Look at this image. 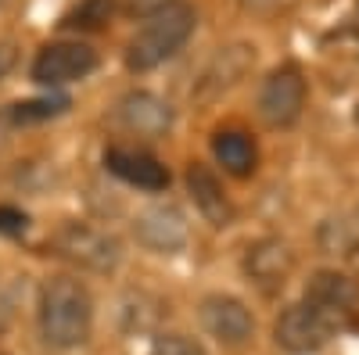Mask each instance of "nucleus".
<instances>
[{
	"mask_svg": "<svg viewBox=\"0 0 359 355\" xmlns=\"http://www.w3.org/2000/svg\"><path fill=\"white\" fill-rule=\"evenodd\" d=\"M338 334H341L338 323L327 316V312H320L316 305H309L306 298L287 305L277 316V323H273L277 344L284 351H291V355H313L323 344H331V337H338Z\"/></svg>",
	"mask_w": 359,
	"mask_h": 355,
	"instance_id": "nucleus-4",
	"label": "nucleus"
},
{
	"mask_svg": "<svg viewBox=\"0 0 359 355\" xmlns=\"http://www.w3.org/2000/svg\"><path fill=\"white\" fill-rule=\"evenodd\" d=\"M198 316H201V327L226 348H241L255 334V319L248 305L241 298H233V294H208V298H201Z\"/></svg>",
	"mask_w": 359,
	"mask_h": 355,
	"instance_id": "nucleus-9",
	"label": "nucleus"
},
{
	"mask_svg": "<svg viewBox=\"0 0 359 355\" xmlns=\"http://www.w3.org/2000/svg\"><path fill=\"white\" fill-rule=\"evenodd\" d=\"M133 237H137V244H144L147 251L176 255V251H184L187 237H191L187 216L180 212L172 201L147 204V209L137 212V219H133Z\"/></svg>",
	"mask_w": 359,
	"mask_h": 355,
	"instance_id": "nucleus-7",
	"label": "nucleus"
},
{
	"mask_svg": "<svg viewBox=\"0 0 359 355\" xmlns=\"http://www.w3.org/2000/svg\"><path fill=\"white\" fill-rule=\"evenodd\" d=\"M241 270L262 294H273L294 273V251L284 241H277V237H262V241L248 244V251L241 258Z\"/></svg>",
	"mask_w": 359,
	"mask_h": 355,
	"instance_id": "nucleus-10",
	"label": "nucleus"
},
{
	"mask_svg": "<svg viewBox=\"0 0 359 355\" xmlns=\"http://www.w3.org/2000/svg\"><path fill=\"white\" fill-rule=\"evenodd\" d=\"M306 108V76L298 65H280L262 79V90H259V115L266 126L273 130H287L302 118Z\"/></svg>",
	"mask_w": 359,
	"mask_h": 355,
	"instance_id": "nucleus-5",
	"label": "nucleus"
},
{
	"mask_svg": "<svg viewBox=\"0 0 359 355\" xmlns=\"http://www.w3.org/2000/svg\"><path fill=\"white\" fill-rule=\"evenodd\" d=\"M194 25H198V15H194L191 4H184V0H176V4L147 15L140 33L126 43V69L130 72L158 69L162 62H169V57L191 40Z\"/></svg>",
	"mask_w": 359,
	"mask_h": 355,
	"instance_id": "nucleus-2",
	"label": "nucleus"
},
{
	"mask_svg": "<svg viewBox=\"0 0 359 355\" xmlns=\"http://www.w3.org/2000/svg\"><path fill=\"white\" fill-rule=\"evenodd\" d=\"M306 302L327 312L345 330L359 319V284L338 270H316L306 280Z\"/></svg>",
	"mask_w": 359,
	"mask_h": 355,
	"instance_id": "nucleus-8",
	"label": "nucleus"
},
{
	"mask_svg": "<svg viewBox=\"0 0 359 355\" xmlns=\"http://www.w3.org/2000/svg\"><path fill=\"white\" fill-rule=\"evenodd\" d=\"M40 337L50 348H79L94 330V298L76 277H50L40 287Z\"/></svg>",
	"mask_w": 359,
	"mask_h": 355,
	"instance_id": "nucleus-1",
	"label": "nucleus"
},
{
	"mask_svg": "<svg viewBox=\"0 0 359 355\" xmlns=\"http://www.w3.org/2000/svg\"><path fill=\"white\" fill-rule=\"evenodd\" d=\"M15 62H18L15 43H11V40H0V79H4V76L15 69Z\"/></svg>",
	"mask_w": 359,
	"mask_h": 355,
	"instance_id": "nucleus-20",
	"label": "nucleus"
},
{
	"mask_svg": "<svg viewBox=\"0 0 359 355\" xmlns=\"http://www.w3.org/2000/svg\"><path fill=\"white\" fill-rule=\"evenodd\" d=\"M72 108V97L69 94H43V97H33V101H18V104H8L0 111V123H11V126H29V123H47V118H57Z\"/></svg>",
	"mask_w": 359,
	"mask_h": 355,
	"instance_id": "nucleus-15",
	"label": "nucleus"
},
{
	"mask_svg": "<svg viewBox=\"0 0 359 355\" xmlns=\"http://www.w3.org/2000/svg\"><path fill=\"white\" fill-rule=\"evenodd\" d=\"M25 226H29V216L22 209H15V204H0V233L18 237V233H25Z\"/></svg>",
	"mask_w": 359,
	"mask_h": 355,
	"instance_id": "nucleus-19",
	"label": "nucleus"
},
{
	"mask_svg": "<svg viewBox=\"0 0 359 355\" xmlns=\"http://www.w3.org/2000/svg\"><path fill=\"white\" fill-rule=\"evenodd\" d=\"M212 155L216 162L223 165V172L237 176V180H245V176L255 172L259 165V151H255V140L241 130H219L212 137Z\"/></svg>",
	"mask_w": 359,
	"mask_h": 355,
	"instance_id": "nucleus-14",
	"label": "nucleus"
},
{
	"mask_svg": "<svg viewBox=\"0 0 359 355\" xmlns=\"http://www.w3.org/2000/svg\"><path fill=\"white\" fill-rule=\"evenodd\" d=\"M151 355H205L198 337L187 334H158L151 344Z\"/></svg>",
	"mask_w": 359,
	"mask_h": 355,
	"instance_id": "nucleus-17",
	"label": "nucleus"
},
{
	"mask_svg": "<svg viewBox=\"0 0 359 355\" xmlns=\"http://www.w3.org/2000/svg\"><path fill=\"white\" fill-rule=\"evenodd\" d=\"M104 169L111 176H118L123 183L137 187V190H165L169 187V169L147 151H137V147H108L104 151Z\"/></svg>",
	"mask_w": 359,
	"mask_h": 355,
	"instance_id": "nucleus-12",
	"label": "nucleus"
},
{
	"mask_svg": "<svg viewBox=\"0 0 359 355\" xmlns=\"http://www.w3.org/2000/svg\"><path fill=\"white\" fill-rule=\"evenodd\" d=\"M0 4H4V0H0Z\"/></svg>",
	"mask_w": 359,
	"mask_h": 355,
	"instance_id": "nucleus-23",
	"label": "nucleus"
},
{
	"mask_svg": "<svg viewBox=\"0 0 359 355\" xmlns=\"http://www.w3.org/2000/svg\"><path fill=\"white\" fill-rule=\"evenodd\" d=\"M355 126H359V104H355Z\"/></svg>",
	"mask_w": 359,
	"mask_h": 355,
	"instance_id": "nucleus-22",
	"label": "nucleus"
},
{
	"mask_svg": "<svg viewBox=\"0 0 359 355\" xmlns=\"http://www.w3.org/2000/svg\"><path fill=\"white\" fill-rule=\"evenodd\" d=\"M298 0H241V8L255 18H277V15H287Z\"/></svg>",
	"mask_w": 359,
	"mask_h": 355,
	"instance_id": "nucleus-18",
	"label": "nucleus"
},
{
	"mask_svg": "<svg viewBox=\"0 0 359 355\" xmlns=\"http://www.w3.org/2000/svg\"><path fill=\"white\" fill-rule=\"evenodd\" d=\"M111 18V0H79L76 8H69L57 22L62 33H94Z\"/></svg>",
	"mask_w": 359,
	"mask_h": 355,
	"instance_id": "nucleus-16",
	"label": "nucleus"
},
{
	"mask_svg": "<svg viewBox=\"0 0 359 355\" xmlns=\"http://www.w3.org/2000/svg\"><path fill=\"white\" fill-rule=\"evenodd\" d=\"M50 248L57 258H65L90 273H111L123 262V244L108 230H97L90 223H65L50 237Z\"/></svg>",
	"mask_w": 359,
	"mask_h": 355,
	"instance_id": "nucleus-3",
	"label": "nucleus"
},
{
	"mask_svg": "<svg viewBox=\"0 0 359 355\" xmlns=\"http://www.w3.org/2000/svg\"><path fill=\"white\" fill-rule=\"evenodd\" d=\"M97 69V50L86 47L79 40H57V43H43L36 62H33V79L40 86H69L76 79H86Z\"/></svg>",
	"mask_w": 359,
	"mask_h": 355,
	"instance_id": "nucleus-6",
	"label": "nucleus"
},
{
	"mask_svg": "<svg viewBox=\"0 0 359 355\" xmlns=\"http://www.w3.org/2000/svg\"><path fill=\"white\" fill-rule=\"evenodd\" d=\"M115 115H118V123H123L130 133L137 137H165L172 130V108L169 101H162L158 94L151 90H130L123 101L115 104Z\"/></svg>",
	"mask_w": 359,
	"mask_h": 355,
	"instance_id": "nucleus-11",
	"label": "nucleus"
},
{
	"mask_svg": "<svg viewBox=\"0 0 359 355\" xmlns=\"http://www.w3.org/2000/svg\"><path fill=\"white\" fill-rule=\"evenodd\" d=\"M169 4H176V0H133V11L147 18V15H155V11H162Z\"/></svg>",
	"mask_w": 359,
	"mask_h": 355,
	"instance_id": "nucleus-21",
	"label": "nucleus"
},
{
	"mask_svg": "<svg viewBox=\"0 0 359 355\" xmlns=\"http://www.w3.org/2000/svg\"><path fill=\"white\" fill-rule=\"evenodd\" d=\"M184 180H187V194H191V201H194V209L201 212V219H205L208 226H216V230L230 226L233 204H230V197H226V190H223V183H219V176L208 169L205 162H191Z\"/></svg>",
	"mask_w": 359,
	"mask_h": 355,
	"instance_id": "nucleus-13",
	"label": "nucleus"
}]
</instances>
